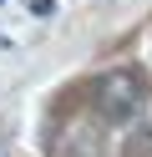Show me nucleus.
<instances>
[{"instance_id": "f257e3e1", "label": "nucleus", "mask_w": 152, "mask_h": 157, "mask_svg": "<svg viewBox=\"0 0 152 157\" xmlns=\"http://www.w3.org/2000/svg\"><path fill=\"white\" fill-rule=\"evenodd\" d=\"M142 96H147V81L137 66H111L96 76V106L107 122H132L142 112Z\"/></svg>"}]
</instances>
